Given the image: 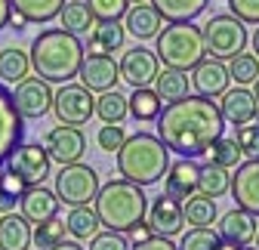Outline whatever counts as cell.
<instances>
[{
  "label": "cell",
  "instance_id": "6da1fadb",
  "mask_svg": "<svg viewBox=\"0 0 259 250\" xmlns=\"http://www.w3.org/2000/svg\"><path fill=\"white\" fill-rule=\"evenodd\" d=\"M222 133L225 117L219 105L207 96H198V93L167 102L157 114V139L179 158H198Z\"/></svg>",
  "mask_w": 259,
  "mask_h": 250
},
{
  "label": "cell",
  "instance_id": "7a4b0ae2",
  "mask_svg": "<svg viewBox=\"0 0 259 250\" xmlns=\"http://www.w3.org/2000/svg\"><path fill=\"white\" fill-rule=\"evenodd\" d=\"M83 44L77 34L65 28H47L31 40V71L44 77L47 84H68L77 77V68L83 62Z\"/></svg>",
  "mask_w": 259,
  "mask_h": 250
},
{
  "label": "cell",
  "instance_id": "3957f363",
  "mask_svg": "<svg viewBox=\"0 0 259 250\" xmlns=\"http://www.w3.org/2000/svg\"><path fill=\"white\" fill-rule=\"evenodd\" d=\"M93 207L99 213L102 229L130 235L139 223H145L148 198L142 192V185L130 182V179H111V182L99 185V192L93 198Z\"/></svg>",
  "mask_w": 259,
  "mask_h": 250
},
{
  "label": "cell",
  "instance_id": "277c9868",
  "mask_svg": "<svg viewBox=\"0 0 259 250\" xmlns=\"http://www.w3.org/2000/svg\"><path fill=\"white\" fill-rule=\"evenodd\" d=\"M117 170L136 185H154L170 170V148L151 133H133L117 148Z\"/></svg>",
  "mask_w": 259,
  "mask_h": 250
},
{
  "label": "cell",
  "instance_id": "5b68a950",
  "mask_svg": "<svg viewBox=\"0 0 259 250\" xmlns=\"http://www.w3.org/2000/svg\"><path fill=\"white\" fill-rule=\"evenodd\" d=\"M154 53L167 68L191 71L207 56L201 28L191 25V22H167L154 37Z\"/></svg>",
  "mask_w": 259,
  "mask_h": 250
},
{
  "label": "cell",
  "instance_id": "8992f818",
  "mask_svg": "<svg viewBox=\"0 0 259 250\" xmlns=\"http://www.w3.org/2000/svg\"><path fill=\"white\" fill-rule=\"evenodd\" d=\"M201 37H204V50L213 59L229 62L238 53L247 50V28L238 16H213L207 19V25L201 28Z\"/></svg>",
  "mask_w": 259,
  "mask_h": 250
},
{
  "label": "cell",
  "instance_id": "52a82bcc",
  "mask_svg": "<svg viewBox=\"0 0 259 250\" xmlns=\"http://www.w3.org/2000/svg\"><path fill=\"white\" fill-rule=\"evenodd\" d=\"M99 173L90 164H62V170L56 173V195L65 207H80V204H93L96 192H99Z\"/></svg>",
  "mask_w": 259,
  "mask_h": 250
},
{
  "label": "cell",
  "instance_id": "ba28073f",
  "mask_svg": "<svg viewBox=\"0 0 259 250\" xmlns=\"http://www.w3.org/2000/svg\"><path fill=\"white\" fill-rule=\"evenodd\" d=\"M53 111L59 117V123H87L96 114V96L83 87V84H62L53 93Z\"/></svg>",
  "mask_w": 259,
  "mask_h": 250
},
{
  "label": "cell",
  "instance_id": "9c48e42d",
  "mask_svg": "<svg viewBox=\"0 0 259 250\" xmlns=\"http://www.w3.org/2000/svg\"><path fill=\"white\" fill-rule=\"evenodd\" d=\"M50 164H53V158L47 154V148L40 142H25V145L19 142L16 151L7 158V167L16 176H22L28 185H40L50 176Z\"/></svg>",
  "mask_w": 259,
  "mask_h": 250
},
{
  "label": "cell",
  "instance_id": "30bf717a",
  "mask_svg": "<svg viewBox=\"0 0 259 250\" xmlns=\"http://www.w3.org/2000/svg\"><path fill=\"white\" fill-rule=\"evenodd\" d=\"M13 99H16V108H19V114L25 120H37L53 108V87L44 77H31L28 74L25 80L16 84Z\"/></svg>",
  "mask_w": 259,
  "mask_h": 250
},
{
  "label": "cell",
  "instance_id": "8fae6325",
  "mask_svg": "<svg viewBox=\"0 0 259 250\" xmlns=\"http://www.w3.org/2000/svg\"><path fill=\"white\" fill-rule=\"evenodd\" d=\"M44 148L59 164H77L83 158V151H87V136H83L80 127H74V123H59V127H53L47 133Z\"/></svg>",
  "mask_w": 259,
  "mask_h": 250
},
{
  "label": "cell",
  "instance_id": "7c38bea8",
  "mask_svg": "<svg viewBox=\"0 0 259 250\" xmlns=\"http://www.w3.org/2000/svg\"><path fill=\"white\" fill-rule=\"evenodd\" d=\"M77 77L80 84L90 90V93H105V90H114L117 80H120V65L108 56V53H87L80 68H77Z\"/></svg>",
  "mask_w": 259,
  "mask_h": 250
},
{
  "label": "cell",
  "instance_id": "4fadbf2b",
  "mask_svg": "<svg viewBox=\"0 0 259 250\" xmlns=\"http://www.w3.org/2000/svg\"><path fill=\"white\" fill-rule=\"evenodd\" d=\"M22 133H25V117L16 108L13 93L0 84V167L7 164V158L22 142Z\"/></svg>",
  "mask_w": 259,
  "mask_h": 250
},
{
  "label": "cell",
  "instance_id": "5bb4252c",
  "mask_svg": "<svg viewBox=\"0 0 259 250\" xmlns=\"http://www.w3.org/2000/svg\"><path fill=\"white\" fill-rule=\"evenodd\" d=\"M191 87L198 96H207V99H216L222 96L232 84V74H229V65L222 59H213V56H204L198 65L191 68Z\"/></svg>",
  "mask_w": 259,
  "mask_h": 250
},
{
  "label": "cell",
  "instance_id": "9a60e30c",
  "mask_svg": "<svg viewBox=\"0 0 259 250\" xmlns=\"http://www.w3.org/2000/svg\"><path fill=\"white\" fill-rule=\"evenodd\" d=\"M117 65H120V77L130 87H151L157 71H160V59H157L154 50L136 47V50H126Z\"/></svg>",
  "mask_w": 259,
  "mask_h": 250
},
{
  "label": "cell",
  "instance_id": "2e32d148",
  "mask_svg": "<svg viewBox=\"0 0 259 250\" xmlns=\"http://www.w3.org/2000/svg\"><path fill=\"white\" fill-rule=\"evenodd\" d=\"M229 192L238 207L259 216V158H247L244 164H238V173H232Z\"/></svg>",
  "mask_w": 259,
  "mask_h": 250
},
{
  "label": "cell",
  "instance_id": "e0dca14e",
  "mask_svg": "<svg viewBox=\"0 0 259 250\" xmlns=\"http://www.w3.org/2000/svg\"><path fill=\"white\" fill-rule=\"evenodd\" d=\"M219 111H222V117H225V123H235V127H244V123H250V120H256L259 117V102H256V96H253V90H247V87H229L222 93V99H219Z\"/></svg>",
  "mask_w": 259,
  "mask_h": 250
},
{
  "label": "cell",
  "instance_id": "ac0fdd59",
  "mask_svg": "<svg viewBox=\"0 0 259 250\" xmlns=\"http://www.w3.org/2000/svg\"><path fill=\"white\" fill-rule=\"evenodd\" d=\"M59 207H62V201H59L56 189L50 192L44 182H40V185H28L25 195L19 198V213L25 216L31 226H37V223L50 220V216H56Z\"/></svg>",
  "mask_w": 259,
  "mask_h": 250
},
{
  "label": "cell",
  "instance_id": "d6986e66",
  "mask_svg": "<svg viewBox=\"0 0 259 250\" xmlns=\"http://www.w3.org/2000/svg\"><path fill=\"white\" fill-rule=\"evenodd\" d=\"M148 226H151V232H154V235H167V238L179 235V232H182V226H185L182 201L170 198L167 192L160 195V198H154V201H151V207H148Z\"/></svg>",
  "mask_w": 259,
  "mask_h": 250
},
{
  "label": "cell",
  "instance_id": "ffe728a7",
  "mask_svg": "<svg viewBox=\"0 0 259 250\" xmlns=\"http://www.w3.org/2000/svg\"><path fill=\"white\" fill-rule=\"evenodd\" d=\"M256 229H259L256 216L247 213L244 207H232L229 213H222V220H219V238H222V241H232V244H238V247L253 244Z\"/></svg>",
  "mask_w": 259,
  "mask_h": 250
},
{
  "label": "cell",
  "instance_id": "44dd1931",
  "mask_svg": "<svg viewBox=\"0 0 259 250\" xmlns=\"http://www.w3.org/2000/svg\"><path fill=\"white\" fill-rule=\"evenodd\" d=\"M198 164L191 158H179L176 164H170V170L164 173V192L176 201H185L188 195L198 192Z\"/></svg>",
  "mask_w": 259,
  "mask_h": 250
},
{
  "label": "cell",
  "instance_id": "7402d4cb",
  "mask_svg": "<svg viewBox=\"0 0 259 250\" xmlns=\"http://www.w3.org/2000/svg\"><path fill=\"white\" fill-rule=\"evenodd\" d=\"M123 28L136 40H151V37H157V31L164 28V16H160L151 4H133L123 16Z\"/></svg>",
  "mask_w": 259,
  "mask_h": 250
},
{
  "label": "cell",
  "instance_id": "603a6c76",
  "mask_svg": "<svg viewBox=\"0 0 259 250\" xmlns=\"http://www.w3.org/2000/svg\"><path fill=\"white\" fill-rule=\"evenodd\" d=\"M31 223L22 213H0V250H28Z\"/></svg>",
  "mask_w": 259,
  "mask_h": 250
},
{
  "label": "cell",
  "instance_id": "cb8c5ba5",
  "mask_svg": "<svg viewBox=\"0 0 259 250\" xmlns=\"http://www.w3.org/2000/svg\"><path fill=\"white\" fill-rule=\"evenodd\" d=\"M123 37H126V28L120 22H96L90 28V40H87L83 50H90V53H108L111 56L114 50L123 47Z\"/></svg>",
  "mask_w": 259,
  "mask_h": 250
},
{
  "label": "cell",
  "instance_id": "d4e9b609",
  "mask_svg": "<svg viewBox=\"0 0 259 250\" xmlns=\"http://www.w3.org/2000/svg\"><path fill=\"white\" fill-rule=\"evenodd\" d=\"M160 108H164V102H160V96L151 87H133V96H126V111H130V117L139 120V123L157 120Z\"/></svg>",
  "mask_w": 259,
  "mask_h": 250
},
{
  "label": "cell",
  "instance_id": "484cf974",
  "mask_svg": "<svg viewBox=\"0 0 259 250\" xmlns=\"http://www.w3.org/2000/svg\"><path fill=\"white\" fill-rule=\"evenodd\" d=\"M148 4L164 16V22H194L210 0H148Z\"/></svg>",
  "mask_w": 259,
  "mask_h": 250
},
{
  "label": "cell",
  "instance_id": "4316f807",
  "mask_svg": "<svg viewBox=\"0 0 259 250\" xmlns=\"http://www.w3.org/2000/svg\"><path fill=\"white\" fill-rule=\"evenodd\" d=\"M182 213H185V223L188 226H213L216 223V198L204 195V192H194L182 201Z\"/></svg>",
  "mask_w": 259,
  "mask_h": 250
},
{
  "label": "cell",
  "instance_id": "83f0119b",
  "mask_svg": "<svg viewBox=\"0 0 259 250\" xmlns=\"http://www.w3.org/2000/svg\"><path fill=\"white\" fill-rule=\"evenodd\" d=\"M10 7L16 13H22L31 25H47V22L59 19L65 0H10Z\"/></svg>",
  "mask_w": 259,
  "mask_h": 250
},
{
  "label": "cell",
  "instance_id": "f1b7e54d",
  "mask_svg": "<svg viewBox=\"0 0 259 250\" xmlns=\"http://www.w3.org/2000/svg\"><path fill=\"white\" fill-rule=\"evenodd\" d=\"M154 93L160 96L164 105L188 96V74L179 71V68H167L164 65V71H157V77H154Z\"/></svg>",
  "mask_w": 259,
  "mask_h": 250
},
{
  "label": "cell",
  "instance_id": "f546056e",
  "mask_svg": "<svg viewBox=\"0 0 259 250\" xmlns=\"http://www.w3.org/2000/svg\"><path fill=\"white\" fill-rule=\"evenodd\" d=\"M65 226H68V235L77 238V241H90L96 232L102 229L99 213H96V207H90V204L71 207V213H68V220H65Z\"/></svg>",
  "mask_w": 259,
  "mask_h": 250
},
{
  "label": "cell",
  "instance_id": "4dcf8cb0",
  "mask_svg": "<svg viewBox=\"0 0 259 250\" xmlns=\"http://www.w3.org/2000/svg\"><path fill=\"white\" fill-rule=\"evenodd\" d=\"M31 74V59L25 50L16 47H4L0 50V80L4 84H19Z\"/></svg>",
  "mask_w": 259,
  "mask_h": 250
},
{
  "label": "cell",
  "instance_id": "1f68e13d",
  "mask_svg": "<svg viewBox=\"0 0 259 250\" xmlns=\"http://www.w3.org/2000/svg\"><path fill=\"white\" fill-rule=\"evenodd\" d=\"M204 158H207V164H219L225 170H232V167L241 164L244 154H241V145H238L235 136H216L213 145L204 151Z\"/></svg>",
  "mask_w": 259,
  "mask_h": 250
},
{
  "label": "cell",
  "instance_id": "d6a6232c",
  "mask_svg": "<svg viewBox=\"0 0 259 250\" xmlns=\"http://www.w3.org/2000/svg\"><path fill=\"white\" fill-rule=\"evenodd\" d=\"M59 22H62L65 31H71V34H90V28L96 25V19L87 10L83 0H71V4H65L62 13H59Z\"/></svg>",
  "mask_w": 259,
  "mask_h": 250
},
{
  "label": "cell",
  "instance_id": "836d02e7",
  "mask_svg": "<svg viewBox=\"0 0 259 250\" xmlns=\"http://www.w3.org/2000/svg\"><path fill=\"white\" fill-rule=\"evenodd\" d=\"M229 185H232V173L219 167V164H204L198 170V192L210 195V198H219L229 192Z\"/></svg>",
  "mask_w": 259,
  "mask_h": 250
},
{
  "label": "cell",
  "instance_id": "e575fe53",
  "mask_svg": "<svg viewBox=\"0 0 259 250\" xmlns=\"http://www.w3.org/2000/svg\"><path fill=\"white\" fill-rule=\"evenodd\" d=\"M126 114H130L126 111V96H123V93H117V87L114 90H105L102 96L96 99V117H99L102 123H120Z\"/></svg>",
  "mask_w": 259,
  "mask_h": 250
},
{
  "label": "cell",
  "instance_id": "d590c367",
  "mask_svg": "<svg viewBox=\"0 0 259 250\" xmlns=\"http://www.w3.org/2000/svg\"><path fill=\"white\" fill-rule=\"evenodd\" d=\"M65 232H68V226H65V220L56 213V216H50V220H44V223L34 226V232H31V244L50 250V247H56L59 241H65Z\"/></svg>",
  "mask_w": 259,
  "mask_h": 250
},
{
  "label": "cell",
  "instance_id": "8d00e7d4",
  "mask_svg": "<svg viewBox=\"0 0 259 250\" xmlns=\"http://www.w3.org/2000/svg\"><path fill=\"white\" fill-rule=\"evenodd\" d=\"M219 241H222L219 232H213L210 226H191V232H185L176 247L179 250H216Z\"/></svg>",
  "mask_w": 259,
  "mask_h": 250
},
{
  "label": "cell",
  "instance_id": "74e56055",
  "mask_svg": "<svg viewBox=\"0 0 259 250\" xmlns=\"http://www.w3.org/2000/svg\"><path fill=\"white\" fill-rule=\"evenodd\" d=\"M229 74H232V80L241 84V87L253 84V80L259 77V59H256L253 53H238L235 59H229Z\"/></svg>",
  "mask_w": 259,
  "mask_h": 250
},
{
  "label": "cell",
  "instance_id": "f35d334b",
  "mask_svg": "<svg viewBox=\"0 0 259 250\" xmlns=\"http://www.w3.org/2000/svg\"><path fill=\"white\" fill-rule=\"evenodd\" d=\"M96 22H120L130 10V0H83Z\"/></svg>",
  "mask_w": 259,
  "mask_h": 250
},
{
  "label": "cell",
  "instance_id": "ab89813d",
  "mask_svg": "<svg viewBox=\"0 0 259 250\" xmlns=\"http://www.w3.org/2000/svg\"><path fill=\"white\" fill-rule=\"evenodd\" d=\"M96 142H99V148H102V151L114 154V151L126 142V133H123L120 123H102L99 133H96Z\"/></svg>",
  "mask_w": 259,
  "mask_h": 250
},
{
  "label": "cell",
  "instance_id": "60d3db41",
  "mask_svg": "<svg viewBox=\"0 0 259 250\" xmlns=\"http://www.w3.org/2000/svg\"><path fill=\"white\" fill-rule=\"evenodd\" d=\"M238 145H241V154L244 158H259V123L250 120L244 127H238Z\"/></svg>",
  "mask_w": 259,
  "mask_h": 250
},
{
  "label": "cell",
  "instance_id": "b9f144b4",
  "mask_svg": "<svg viewBox=\"0 0 259 250\" xmlns=\"http://www.w3.org/2000/svg\"><path fill=\"white\" fill-rule=\"evenodd\" d=\"M90 250H130V241H126L123 232L105 229V232H96L90 238Z\"/></svg>",
  "mask_w": 259,
  "mask_h": 250
},
{
  "label": "cell",
  "instance_id": "7bdbcfd3",
  "mask_svg": "<svg viewBox=\"0 0 259 250\" xmlns=\"http://www.w3.org/2000/svg\"><path fill=\"white\" fill-rule=\"evenodd\" d=\"M229 10L244 25H259V0H229Z\"/></svg>",
  "mask_w": 259,
  "mask_h": 250
},
{
  "label": "cell",
  "instance_id": "ee69618b",
  "mask_svg": "<svg viewBox=\"0 0 259 250\" xmlns=\"http://www.w3.org/2000/svg\"><path fill=\"white\" fill-rule=\"evenodd\" d=\"M25 189H28V182H25L22 176H16L10 167L0 170V192H7V195H13V198H22Z\"/></svg>",
  "mask_w": 259,
  "mask_h": 250
},
{
  "label": "cell",
  "instance_id": "f6af8a7d",
  "mask_svg": "<svg viewBox=\"0 0 259 250\" xmlns=\"http://www.w3.org/2000/svg\"><path fill=\"white\" fill-rule=\"evenodd\" d=\"M130 250H179L167 235H148L145 241H133Z\"/></svg>",
  "mask_w": 259,
  "mask_h": 250
},
{
  "label": "cell",
  "instance_id": "bcb514c9",
  "mask_svg": "<svg viewBox=\"0 0 259 250\" xmlns=\"http://www.w3.org/2000/svg\"><path fill=\"white\" fill-rule=\"evenodd\" d=\"M16 201H19V198H13V195H7V192H0V213H13V210H16Z\"/></svg>",
  "mask_w": 259,
  "mask_h": 250
},
{
  "label": "cell",
  "instance_id": "7dc6e473",
  "mask_svg": "<svg viewBox=\"0 0 259 250\" xmlns=\"http://www.w3.org/2000/svg\"><path fill=\"white\" fill-rule=\"evenodd\" d=\"M10 13H13L10 0H0V31H4V28L10 25Z\"/></svg>",
  "mask_w": 259,
  "mask_h": 250
},
{
  "label": "cell",
  "instance_id": "c3c4849f",
  "mask_svg": "<svg viewBox=\"0 0 259 250\" xmlns=\"http://www.w3.org/2000/svg\"><path fill=\"white\" fill-rule=\"evenodd\" d=\"M130 235H133V241H145V238H148V235H154V232H151V226H148V223H139Z\"/></svg>",
  "mask_w": 259,
  "mask_h": 250
},
{
  "label": "cell",
  "instance_id": "681fc988",
  "mask_svg": "<svg viewBox=\"0 0 259 250\" xmlns=\"http://www.w3.org/2000/svg\"><path fill=\"white\" fill-rule=\"evenodd\" d=\"M25 25H28V19H25L22 13H16V10H13V13H10V28H16V31H22Z\"/></svg>",
  "mask_w": 259,
  "mask_h": 250
},
{
  "label": "cell",
  "instance_id": "f907efd6",
  "mask_svg": "<svg viewBox=\"0 0 259 250\" xmlns=\"http://www.w3.org/2000/svg\"><path fill=\"white\" fill-rule=\"evenodd\" d=\"M50 250H87V247H80V244H77V238H74V241H59V244H56V247H50Z\"/></svg>",
  "mask_w": 259,
  "mask_h": 250
},
{
  "label": "cell",
  "instance_id": "816d5d0a",
  "mask_svg": "<svg viewBox=\"0 0 259 250\" xmlns=\"http://www.w3.org/2000/svg\"><path fill=\"white\" fill-rule=\"evenodd\" d=\"M250 44H253V56L259 59V28L253 31V37H250Z\"/></svg>",
  "mask_w": 259,
  "mask_h": 250
},
{
  "label": "cell",
  "instance_id": "f5cc1de1",
  "mask_svg": "<svg viewBox=\"0 0 259 250\" xmlns=\"http://www.w3.org/2000/svg\"><path fill=\"white\" fill-rule=\"evenodd\" d=\"M216 250H241L238 244H232V241H219V247Z\"/></svg>",
  "mask_w": 259,
  "mask_h": 250
},
{
  "label": "cell",
  "instance_id": "db71d44e",
  "mask_svg": "<svg viewBox=\"0 0 259 250\" xmlns=\"http://www.w3.org/2000/svg\"><path fill=\"white\" fill-rule=\"evenodd\" d=\"M253 96H256V102H259V77L253 80Z\"/></svg>",
  "mask_w": 259,
  "mask_h": 250
},
{
  "label": "cell",
  "instance_id": "11a10c76",
  "mask_svg": "<svg viewBox=\"0 0 259 250\" xmlns=\"http://www.w3.org/2000/svg\"><path fill=\"white\" fill-rule=\"evenodd\" d=\"M253 244H256V250H259V229H256V238H253Z\"/></svg>",
  "mask_w": 259,
  "mask_h": 250
},
{
  "label": "cell",
  "instance_id": "9f6ffc18",
  "mask_svg": "<svg viewBox=\"0 0 259 250\" xmlns=\"http://www.w3.org/2000/svg\"><path fill=\"white\" fill-rule=\"evenodd\" d=\"M130 4H148V0H130Z\"/></svg>",
  "mask_w": 259,
  "mask_h": 250
},
{
  "label": "cell",
  "instance_id": "6f0895ef",
  "mask_svg": "<svg viewBox=\"0 0 259 250\" xmlns=\"http://www.w3.org/2000/svg\"><path fill=\"white\" fill-rule=\"evenodd\" d=\"M241 250H256V247H241Z\"/></svg>",
  "mask_w": 259,
  "mask_h": 250
}]
</instances>
